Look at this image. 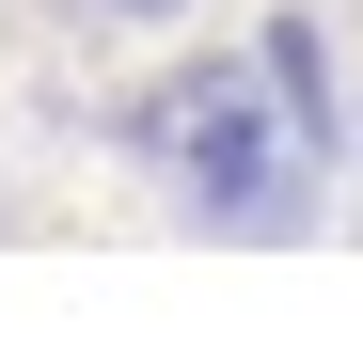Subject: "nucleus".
I'll return each mask as SVG.
<instances>
[{"label":"nucleus","mask_w":363,"mask_h":363,"mask_svg":"<svg viewBox=\"0 0 363 363\" xmlns=\"http://www.w3.org/2000/svg\"><path fill=\"white\" fill-rule=\"evenodd\" d=\"M347 158H363V111H347Z\"/></svg>","instance_id":"4"},{"label":"nucleus","mask_w":363,"mask_h":363,"mask_svg":"<svg viewBox=\"0 0 363 363\" xmlns=\"http://www.w3.org/2000/svg\"><path fill=\"white\" fill-rule=\"evenodd\" d=\"M95 32H174V16H206V0H79Z\"/></svg>","instance_id":"3"},{"label":"nucleus","mask_w":363,"mask_h":363,"mask_svg":"<svg viewBox=\"0 0 363 363\" xmlns=\"http://www.w3.org/2000/svg\"><path fill=\"white\" fill-rule=\"evenodd\" d=\"M111 143H127L174 190V221H206V237H300L316 221V174H332L284 127L269 64H174V79H143L127 111H111Z\"/></svg>","instance_id":"1"},{"label":"nucleus","mask_w":363,"mask_h":363,"mask_svg":"<svg viewBox=\"0 0 363 363\" xmlns=\"http://www.w3.org/2000/svg\"><path fill=\"white\" fill-rule=\"evenodd\" d=\"M253 64H269V95H284V127L316 143V158H347V111H332V48H316V16H269Z\"/></svg>","instance_id":"2"}]
</instances>
